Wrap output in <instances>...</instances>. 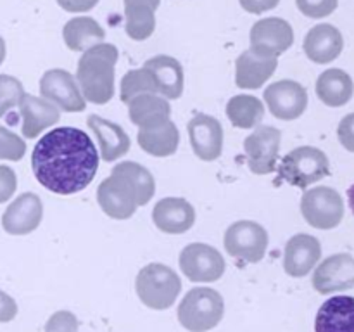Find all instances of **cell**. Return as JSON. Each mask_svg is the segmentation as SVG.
Wrapping results in <instances>:
<instances>
[{"mask_svg": "<svg viewBox=\"0 0 354 332\" xmlns=\"http://www.w3.org/2000/svg\"><path fill=\"white\" fill-rule=\"evenodd\" d=\"M135 289L142 303L152 310H168L175 304L182 280L175 270L162 263H149L138 272Z\"/></svg>", "mask_w": 354, "mask_h": 332, "instance_id": "3", "label": "cell"}, {"mask_svg": "<svg viewBox=\"0 0 354 332\" xmlns=\"http://www.w3.org/2000/svg\"><path fill=\"white\" fill-rule=\"evenodd\" d=\"M144 68L154 78L158 93L165 99H180L183 92V68L171 55H156L145 61Z\"/></svg>", "mask_w": 354, "mask_h": 332, "instance_id": "25", "label": "cell"}, {"mask_svg": "<svg viewBox=\"0 0 354 332\" xmlns=\"http://www.w3.org/2000/svg\"><path fill=\"white\" fill-rule=\"evenodd\" d=\"M17 189V176L10 166L0 165V204L7 203Z\"/></svg>", "mask_w": 354, "mask_h": 332, "instance_id": "37", "label": "cell"}, {"mask_svg": "<svg viewBox=\"0 0 354 332\" xmlns=\"http://www.w3.org/2000/svg\"><path fill=\"white\" fill-rule=\"evenodd\" d=\"M313 287L320 294H332L354 287V258L348 252L328 256L313 273Z\"/></svg>", "mask_w": 354, "mask_h": 332, "instance_id": "14", "label": "cell"}, {"mask_svg": "<svg viewBox=\"0 0 354 332\" xmlns=\"http://www.w3.org/2000/svg\"><path fill=\"white\" fill-rule=\"evenodd\" d=\"M301 213L311 227L330 230L344 218V201L332 187H315L303 194Z\"/></svg>", "mask_w": 354, "mask_h": 332, "instance_id": "6", "label": "cell"}, {"mask_svg": "<svg viewBox=\"0 0 354 332\" xmlns=\"http://www.w3.org/2000/svg\"><path fill=\"white\" fill-rule=\"evenodd\" d=\"M189 138L194 152L203 161H214L223 149V128L216 118L209 114H196L189 121Z\"/></svg>", "mask_w": 354, "mask_h": 332, "instance_id": "15", "label": "cell"}, {"mask_svg": "<svg viewBox=\"0 0 354 332\" xmlns=\"http://www.w3.org/2000/svg\"><path fill=\"white\" fill-rule=\"evenodd\" d=\"M161 0H124V30L135 42H144L156 30V10Z\"/></svg>", "mask_w": 354, "mask_h": 332, "instance_id": "26", "label": "cell"}, {"mask_svg": "<svg viewBox=\"0 0 354 332\" xmlns=\"http://www.w3.org/2000/svg\"><path fill=\"white\" fill-rule=\"evenodd\" d=\"M152 220H154L156 227L165 234H185L194 227L196 210L189 201L182 199V197H165L154 206Z\"/></svg>", "mask_w": 354, "mask_h": 332, "instance_id": "18", "label": "cell"}, {"mask_svg": "<svg viewBox=\"0 0 354 332\" xmlns=\"http://www.w3.org/2000/svg\"><path fill=\"white\" fill-rule=\"evenodd\" d=\"M344 40L341 31L332 24H317L304 38V54L317 64H328L341 55Z\"/></svg>", "mask_w": 354, "mask_h": 332, "instance_id": "20", "label": "cell"}, {"mask_svg": "<svg viewBox=\"0 0 354 332\" xmlns=\"http://www.w3.org/2000/svg\"><path fill=\"white\" fill-rule=\"evenodd\" d=\"M242 9L249 14H261L266 10L275 9L280 3V0H239Z\"/></svg>", "mask_w": 354, "mask_h": 332, "instance_id": "40", "label": "cell"}, {"mask_svg": "<svg viewBox=\"0 0 354 332\" xmlns=\"http://www.w3.org/2000/svg\"><path fill=\"white\" fill-rule=\"evenodd\" d=\"M128 114L131 123L140 130H151L168 123L171 118V106L158 93H140L128 102Z\"/></svg>", "mask_w": 354, "mask_h": 332, "instance_id": "22", "label": "cell"}, {"mask_svg": "<svg viewBox=\"0 0 354 332\" xmlns=\"http://www.w3.org/2000/svg\"><path fill=\"white\" fill-rule=\"evenodd\" d=\"M294 44V31L282 17H265L251 28V48L254 54L279 57Z\"/></svg>", "mask_w": 354, "mask_h": 332, "instance_id": "12", "label": "cell"}, {"mask_svg": "<svg viewBox=\"0 0 354 332\" xmlns=\"http://www.w3.org/2000/svg\"><path fill=\"white\" fill-rule=\"evenodd\" d=\"M99 0H57L59 6L68 12H88Z\"/></svg>", "mask_w": 354, "mask_h": 332, "instance_id": "41", "label": "cell"}, {"mask_svg": "<svg viewBox=\"0 0 354 332\" xmlns=\"http://www.w3.org/2000/svg\"><path fill=\"white\" fill-rule=\"evenodd\" d=\"M140 93H158V86H156L154 78L151 73L142 66L140 69H131L121 80V102L128 104L133 97L140 95Z\"/></svg>", "mask_w": 354, "mask_h": 332, "instance_id": "32", "label": "cell"}, {"mask_svg": "<svg viewBox=\"0 0 354 332\" xmlns=\"http://www.w3.org/2000/svg\"><path fill=\"white\" fill-rule=\"evenodd\" d=\"M227 116L237 128H254L265 118V106L254 95H235L227 104Z\"/></svg>", "mask_w": 354, "mask_h": 332, "instance_id": "30", "label": "cell"}, {"mask_svg": "<svg viewBox=\"0 0 354 332\" xmlns=\"http://www.w3.org/2000/svg\"><path fill=\"white\" fill-rule=\"evenodd\" d=\"M330 175V163L322 149L303 145L283 156L279 166V180L299 189L313 185Z\"/></svg>", "mask_w": 354, "mask_h": 332, "instance_id": "5", "label": "cell"}, {"mask_svg": "<svg viewBox=\"0 0 354 332\" xmlns=\"http://www.w3.org/2000/svg\"><path fill=\"white\" fill-rule=\"evenodd\" d=\"M62 38H64L68 48L75 52H85L92 48L93 45L102 44L106 38V31L97 23L95 19L88 16L73 17L62 28Z\"/></svg>", "mask_w": 354, "mask_h": 332, "instance_id": "28", "label": "cell"}, {"mask_svg": "<svg viewBox=\"0 0 354 332\" xmlns=\"http://www.w3.org/2000/svg\"><path fill=\"white\" fill-rule=\"evenodd\" d=\"M86 123H88L90 130L97 137V140H99L100 158L104 161H116V159H120L121 156L130 151V137L120 124L113 123V121L106 120L99 114H90Z\"/></svg>", "mask_w": 354, "mask_h": 332, "instance_id": "21", "label": "cell"}, {"mask_svg": "<svg viewBox=\"0 0 354 332\" xmlns=\"http://www.w3.org/2000/svg\"><path fill=\"white\" fill-rule=\"evenodd\" d=\"M80 322L71 311H55L45 324V332H78Z\"/></svg>", "mask_w": 354, "mask_h": 332, "instance_id": "36", "label": "cell"}, {"mask_svg": "<svg viewBox=\"0 0 354 332\" xmlns=\"http://www.w3.org/2000/svg\"><path fill=\"white\" fill-rule=\"evenodd\" d=\"M3 59H6V42L0 37V64L3 62Z\"/></svg>", "mask_w": 354, "mask_h": 332, "instance_id": "43", "label": "cell"}, {"mask_svg": "<svg viewBox=\"0 0 354 332\" xmlns=\"http://www.w3.org/2000/svg\"><path fill=\"white\" fill-rule=\"evenodd\" d=\"M265 100L272 114L279 120H297L308 107V92L294 80H280L265 90Z\"/></svg>", "mask_w": 354, "mask_h": 332, "instance_id": "13", "label": "cell"}, {"mask_svg": "<svg viewBox=\"0 0 354 332\" xmlns=\"http://www.w3.org/2000/svg\"><path fill=\"white\" fill-rule=\"evenodd\" d=\"M19 109L23 116L21 130L24 138L38 137L41 131L61 120V111L57 106L48 102L44 97H35L31 93H24L19 102Z\"/></svg>", "mask_w": 354, "mask_h": 332, "instance_id": "19", "label": "cell"}, {"mask_svg": "<svg viewBox=\"0 0 354 332\" xmlns=\"http://www.w3.org/2000/svg\"><path fill=\"white\" fill-rule=\"evenodd\" d=\"M97 201L104 213L114 220H128L140 206V199L133 185L114 172H111L109 178L104 180L97 189Z\"/></svg>", "mask_w": 354, "mask_h": 332, "instance_id": "9", "label": "cell"}, {"mask_svg": "<svg viewBox=\"0 0 354 332\" xmlns=\"http://www.w3.org/2000/svg\"><path fill=\"white\" fill-rule=\"evenodd\" d=\"M113 172L120 173L121 176H124L133 185V189L137 190L138 199H140V206H145L154 197V176H152V173L145 166L138 165L135 161H123L120 165L113 166Z\"/></svg>", "mask_w": 354, "mask_h": 332, "instance_id": "31", "label": "cell"}, {"mask_svg": "<svg viewBox=\"0 0 354 332\" xmlns=\"http://www.w3.org/2000/svg\"><path fill=\"white\" fill-rule=\"evenodd\" d=\"M223 242L230 256L242 261L258 263L268 249V232L256 221L241 220L227 228Z\"/></svg>", "mask_w": 354, "mask_h": 332, "instance_id": "7", "label": "cell"}, {"mask_svg": "<svg viewBox=\"0 0 354 332\" xmlns=\"http://www.w3.org/2000/svg\"><path fill=\"white\" fill-rule=\"evenodd\" d=\"M40 93L66 113H82L86 107L75 76L66 69H48L40 80Z\"/></svg>", "mask_w": 354, "mask_h": 332, "instance_id": "11", "label": "cell"}, {"mask_svg": "<svg viewBox=\"0 0 354 332\" xmlns=\"http://www.w3.org/2000/svg\"><path fill=\"white\" fill-rule=\"evenodd\" d=\"M26 152V142L14 131L0 127V159L21 161Z\"/></svg>", "mask_w": 354, "mask_h": 332, "instance_id": "34", "label": "cell"}, {"mask_svg": "<svg viewBox=\"0 0 354 332\" xmlns=\"http://www.w3.org/2000/svg\"><path fill=\"white\" fill-rule=\"evenodd\" d=\"M337 137L342 147L348 149L349 152H354V113L342 118L337 128Z\"/></svg>", "mask_w": 354, "mask_h": 332, "instance_id": "38", "label": "cell"}, {"mask_svg": "<svg viewBox=\"0 0 354 332\" xmlns=\"http://www.w3.org/2000/svg\"><path fill=\"white\" fill-rule=\"evenodd\" d=\"M17 315V304L14 301V297H10L9 294L0 290V324H6V322L14 320Z\"/></svg>", "mask_w": 354, "mask_h": 332, "instance_id": "39", "label": "cell"}, {"mask_svg": "<svg viewBox=\"0 0 354 332\" xmlns=\"http://www.w3.org/2000/svg\"><path fill=\"white\" fill-rule=\"evenodd\" d=\"M24 95L23 83L9 75H0V118L6 116L7 111L19 106Z\"/></svg>", "mask_w": 354, "mask_h": 332, "instance_id": "33", "label": "cell"}, {"mask_svg": "<svg viewBox=\"0 0 354 332\" xmlns=\"http://www.w3.org/2000/svg\"><path fill=\"white\" fill-rule=\"evenodd\" d=\"M280 133L279 128L261 124L256 128L244 140L245 158H248L249 169L256 175H268L277 168V159L280 151Z\"/></svg>", "mask_w": 354, "mask_h": 332, "instance_id": "10", "label": "cell"}, {"mask_svg": "<svg viewBox=\"0 0 354 332\" xmlns=\"http://www.w3.org/2000/svg\"><path fill=\"white\" fill-rule=\"evenodd\" d=\"M348 199H349V208H351V211L354 213V185L349 187V190H348Z\"/></svg>", "mask_w": 354, "mask_h": 332, "instance_id": "42", "label": "cell"}, {"mask_svg": "<svg viewBox=\"0 0 354 332\" xmlns=\"http://www.w3.org/2000/svg\"><path fill=\"white\" fill-rule=\"evenodd\" d=\"M44 216V204L35 192L21 194L2 216V227L10 235H28L37 230Z\"/></svg>", "mask_w": 354, "mask_h": 332, "instance_id": "16", "label": "cell"}, {"mask_svg": "<svg viewBox=\"0 0 354 332\" xmlns=\"http://www.w3.org/2000/svg\"><path fill=\"white\" fill-rule=\"evenodd\" d=\"M354 93L353 78L339 68L327 69L317 80V95L330 107H341L351 100Z\"/></svg>", "mask_w": 354, "mask_h": 332, "instance_id": "27", "label": "cell"}, {"mask_svg": "<svg viewBox=\"0 0 354 332\" xmlns=\"http://www.w3.org/2000/svg\"><path fill=\"white\" fill-rule=\"evenodd\" d=\"M225 313V301L211 287H194L178 306V322L190 332H207L216 327Z\"/></svg>", "mask_w": 354, "mask_h": 332, "instance_id": "4", "label": "cell"}, {"mask_svg": "<svg viewBox=\"0 0 354 332\" xmlns=\"http://www.w3.org/2000/svg\"><path fill=\"white\" fill-rule=\"evenodd\" d=\"M296 3L297 9L306 17L322 19V17L330 16L337 9L339 0H296Z\"/></svg>", "mask_w": 354, "mask_h": 332, "instance_id": "35", "label": "cell"}, {"mask_svg": "<svg viewBox=\"0 0 354 332\" xmlns=\"http://www.w3.org/2000/svg\"><path fill=\"white\" fill-rule=\"evenodd\" d=\"M322 258V246L317 237L310 234H297L289 239L283 252V270L287 275L299 279L308 275Z\"/></svg>", "mask_w": 354, "mask_h": 332, "instance_id": "17", "label": "cell"}, {"mask_svg": "<svg viewBox=\"0 0 354 332\" xmlns=\"http://www.w3.org/2000/svg\"><path fill=\"white\" fill-rule=\"evenodd\" d=\"M315 332H354V297L334 296L325 301L315 318Z\"/></svg>", "mask_w": 354, "mask_h": 332, "instance_id": "24", "label": "cell"}, {"mask_svg": "<svg viewBox=\"0 0 354 332\" xmlns=\"http://www.w3.org/2000/svg\"><path fill=\"white\" fill-rule=\"evenodd\" d=\"M277 66V57H266L252 50L242 52L235 61V83L239 89H259L272 78Z\"/></svg>", "mask_w": 354, "mask_h": 332, "instance_id": "23", "label": "cell"}, {"mask_svg": "<svg viewBox=\"0 0 354 332\" xmlns=\"http://www.w3.org/2000/svg\"><path fill=\"white\" fill-rule=\"evenodd\" d=\"M120 52L113 44H97L83 52L76 69V83L83 99L93 104H107L114 95V68Z\"/></svg>", "mask_w": 354, "mask_h": 332, "instance_id": "2", "label": "cell"}, {"mask_svg": "<svg viewBox=\"0 0 354 332\" xmlns=\"http://www.w3.org/2000/svg\"><path fill=\"white\" fill-rule=\"evenodd\" d=\"M180 268L192 282H216L225 273V259L213 246L194 242L180 252Z\"/></svg>", "mask_w": 354, "mask_h": 332, "instance_id": "8", "label": "cell"}, {"mask_svg": "<svg viewBox=\"0 0 354 332\" xmlns=\"http://www.w3.org/2000/svg\"><path fill=\"white\" fill-rule=\"evenodd\" d=\"M137 142L147 154L156 158H168L173 156L178 149L180 133L176 124L171 120L151 130H138Z\"/></svg>", "mask_w": 354, "mask_h": 332, "instance_id": "29", "label": "cell"}, {"mask_svg": "<svg viewBox=\"0 0 354 332\" xmlns=\"http://www.w3.org/2000/svg\"><path fill=\"white\" fill-rule=\"evenodd\" d=\"M31 168L38 183L59 196H73L92 183L99 169L93 140L75 127H59L35 145Z\"/></svg>", "mask_w": 354, "mask_h": 332, "instance_id": "1", "label": "cell"}]
</instances>
